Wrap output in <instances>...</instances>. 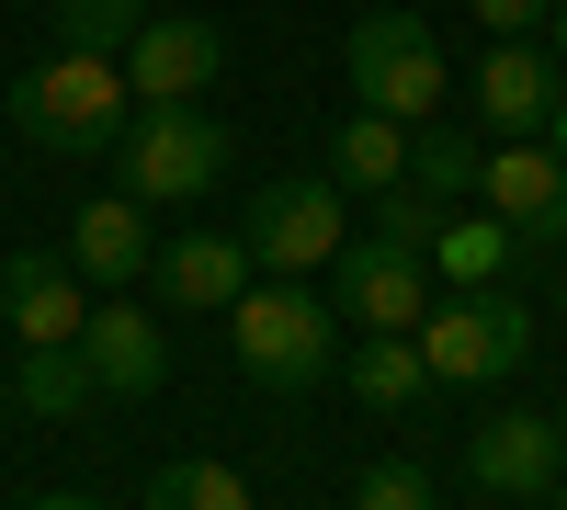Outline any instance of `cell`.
<instances>
[{"mask_svg": "<svg viewBox=\"0 0 567 510\" xmlns=\"http://www.w3.org/2000/svg\"><path fill=\"white\" fill-rule=\"evenodd\" d=\"M352 510H432V466H409V454L363 466V477H352Z\"/></svg>", "mask_w": 567, "mask_h": 510, "instance_id": "cell-23", "label": "cell"}, {"mask_svg": "<svg viewBox=\"0 0 567 510\" xmlns=\"http://www.w3.org/2000/svg\"><path fill=\"white\" fill-rule=\"evenodd\" d=\"M148 510H261L239 466H216V454H182V466L148 477Z\"/></svg>", "mask_w": 567, "mask_h": 510, "instance_id": "cell-20", "label": "cell"}, {"mask_svg": "<svg viewBox=\"0 0 567 510\" xmlns=\"http://www.w3.org/2000/svg\"><path fill=\"white\" fill-rule=\"evenodd\" d=\"M465 477L488 499H545L567 477V408H499V420L465 443Z\"/></svg>", "mask_w": 567, "mask_h": 510, "instance_id": "cell-11", "label": "cell"}, {"mask_svg": "<svg viewBox=\"0 0 567 510\" xmlns=\"http://www.w3.org/2000/svg\"><path fill=\"white\" fill-rule=\"evenodd\" d=\"M477 205L523 239V261L534 250H567V159L545 148V136H511V148L477 159Z\"/></svg>", "mask_w": 567, "mask_h": 510, "instance_id": "cell-8", "label": "cell"}, {"mask_svg": "<svg viewBox=\"0 0 567 510\" xmlns=\"http://www.w3.org/2000/svg\"><path fill=\"white\" fill-rule=\"evenodd\" d=\"M545 45H556V58H567V0H556V12H545Z\"/></svg>", "mask_w": 567, "mask_h": 510, "instance_id": "cell-28", "label": "cell"}, {"mask_svg": "<svg viewBox=\"0 0 567 510\" xmlns=\"http://www.w3.org/2000/svg\"><path fill=\"white\" fill-rule=\"evenodd\" d=\"M409 136H420V125L352 103L341 136H329V181H341V194H398V181H409Z\"/></svg>", "mask_w": 567, "mask_h": 510, "instance_id": "cell-17", "label": "cell"}, {"mask_svg": "<svg viewBox=\"0 0 567 510\" xmlns=\"http://www.w3.org/2000/svg\"><path fill=\"white\" fill-rule=\"evenodd\" d=\"M23 408H34V420H80V408H91L80 341H69V352H23Z\"/></svg>", "mask_w": 567, "mask_h": 510, "instance_id": "cell-22", "label": "cell"}, {"mask_svg": "<svg viewBox=\"0 0 567 510\" xmlns=\"http://www.w3.org/2000/svg\"><path fill=\"white\" fill-rule=\"evenodd\" d=\"M432 227H443V205H420L409 181H398V194H374V239H409V250H432Z\"/></svg>", "mask_w": 567, "mask_h": 510, "instance_id": "cell-24", "label": "cell"}, {"mask_svg": "<svg viewBox=\"0 0 567 510\" xmlns=\"http://www.w3.org/2000/svg\"><path fill=\"white\" fill-rule=\"evenodd\" d=\"M114 170H125V194L148 205V216H159V205H194V194H216V181H227V125H216L205 103H159V114L125 125Z\"/></svg>", "mask_w": 567, "mask_h": 510, "instance_id": "cell-6", "label": "cell"}, {"mask_svg": "<svg viewBox=\"0 0 567 510\" xmlns=\"http://www.w3.org/2000/svg\"><path fill=\"white\" fill-rule=\"evenodd\" d=\"M80 363H91V397H159L171 386V330H159V306H91V330H80Z\"/></svg>", "mask_w": 567, "mask_h": 510, "instance_id": "cell-13", "label": "cell"}, {"mask_svg": "<svg viewBox=\"0 0 567 510\" xmlns=\"http://www.w3.org/2000/svg\"><path fill=\"white\" fill-rule=\"evenodd\" d=\"M477 114H488L499 136H545L556 80H545V45H534V34H499L488 58H477Z\"/></svg>", "mask_w": 567, "mask_h": 510, "instance_id": "cell-15", "label": "cell"}, {"mask_svg": "<svg viewBox=\"0 0 567 510\" xmlns=\"http://www.w3.org/2000/svg\"><path fill=\"white\" fill-rule=\"evenodd\" d=\"M34 510H103V499H91V488H45Z\"/></svg>", "mask_w": 567, "mask_h": 510, "instance_id": "cell-26", "label": "cell"}, {"mask_svg": "<svg viewBox=\"0 0 567 510\" xmlns=\"http://www.w3.org/2000/svg\"><path fill=\"white\" fill-rule=\"evenodd\" d=\"M477 159H488L477 136L420 125V136H409V194H420V205H443V216H454V205H477Z\"/></svg>", "mask_w": 567, "mask_h": 510, "instance_id": "cell-19", "label": "cell"}, {"mask_svg": "<svg viewBox=\"0 0 567 510\" xmlns=\"http://www.w3.org/2000/svg\"><path fill=\"white\" fill-rule=\"evenodd\" d=\"M0 330L23 352H69L91 330V284L69 272V250H12L0 261Z\"/></svg>", "mask_w": 567, "mask_h": 510, "instance_id": "cell-10", "label": "cell"}, {"mask_svg": "<svg viewBox=\"0 0 567 510\" xmlns=\"http://www.w3.org/2000/svg\"><path fill=\"white\" fill-rule=\"evenodd\" d=\"M545 499H556V510H567V477H556V488H545Z\"/></svg>", "mask_w": 567, "mask_h": 510, "instance_id": "cell-30", "label": "cell"}, {"mask_svg": "<svg viewBox=\"0 0 567 510\" xmlns=\"http://www.w3.org/2000/svg\"><path fill=\"white\" fill-rule=\"evenodd\" d=\"M148 205L136 194H91L69 216V272H91V284H148Z\"/></svg>", "mask_w": 567, "mask_h": 510, "instance_id": "cell-14", "label": "cell"}, {"mask_svg": "<svg viewBox=\"0 0 567 510\" xmlns=\"http://www.w3.org/2000/svg\"><path fill=\"white\" fill-rule=\"evenodd\" d=\"M545 148H556V159H567V91H556V114H545Z\"/></svg>", "mask_w": 567, "mask_h": 510, "instance_id": "cell-27", "label": "cell"}, {"mask_svg": "<svg viewBox=\"0 0 567 510\" xmlns=\"http://www.w3.org/2000/svg\"><path fill=\"white\" fill-rule=\"evenodd\" d=\"M250 284H261V272H250V250L227 239V227H182V239H159V250H148V295H159V318L239 306Z\"/></svg>", "mask_w": 567, "mask_h": 510, "instance_id": "cell-12", "label": "cell"}, {"mask_svg": "<svg viewBox=\"0 0 567 510\" xmlns=\"http://www.w3.org/2000/svg\"><path fill=\"white\" fill-rule=\"evenodd\" d=\"M488 34H545V0H477Z\"/></svg>", "mask_w": 567, "mask_h": 510, "instance_id": "cell-25", "label": "cell"}, {"mask_svg": "<svg viewBox=\"0 0 567 510\" xmlns=\"http://www.w3.org/2000/svg\"><path fill=\"white\" fill-rule=\"evenodd\" d=\"M12 125L34 136L45 159H114L125 125H136V91L114 58H80V45H58V58H34L12 80Z\"/></svg>", "mask_w": 567, "mask_h": 510, "instance_id": "cell-1", "label": "cell"}, {"mask_svg": "<svg viewBox=\"0 0 567 510\" xmlns=\"http://www.w3.org/2000/svg\"><path fill=\"white\" fill-rule=\"evenodd\" d=\"M227 341H239V375L261 397H307V386L341 375V318H329V295H307V284H250L227 306Z\"/></svg>", "mask_w": 567, "mask_h": 510, "instance_id": "cell-2", "label": "cell"}, {"mask_svg": "<svg viewBox=\"0 0 567 510\" xmlns=\"http://www.w3.org/2000/svg\"><path fill=\"white\" fill-rule=\"evenodd\" d=\"M556 318H567V261H556Z\"/></svg>", "mask_w": 567, "mask_h": 510, "instance_id": "cell-29", "label": "cell"}, {"mask_svg": "<svg viewBox=\"0 0 567 510\" xmlns=\"http://www.w3.org/2000/svg\"><path fill=\"white\" fill-rule=\"evenodd\" d=\"M114 69H125V91H136V114H159V103H205V80L227 69V34H216L205 12H148Z\"/></svg>", "mask_w": 567, "mask_h": 510, "instance_id": "cell-9", "label": "cell"}, {"mask_svg": "<svg viewBox=\"0 0 567 510\" xmlns=\"http://www.w3.org/2000/svg\"><path fill=\"white\" fill-rule=\"evenodd\" d=\"M136 23H148V0H58V45H80V58H125Z\"/></svg>", "mask_w": 567, "mask_h": 510, "instance_id": "cell-21", "label": "cell"}, {"mask_svg": "<svg viewBox=\"0 0 567 510\" xmlns=\"http://www.w3.org/2000/svg\"><path fill=\"white\" fill-rule=\"evenodd\" d=\"M341 386L363 408H386V420H409L432 397V363H420V341H363V352H341Z\"/></svg>", "mask_w": 567, "mask_h": 510, "instance_id": "cell-18", "label": "cell"}, {"mask_svg": "<svg viewBox=\"0 0 567 510\" xmlns=\"http://www.w3.org/2000/svg\"><path fill=\"white\" fill-rule=\"evenodd\" d=\"M329 318H341L352 341H409L420 318H432V261H420L409 239H341V261H329Z\"/></svg>", "mask_w": 567, "mask_h": 510, "instance_id": "cell-7", "label": "cell"}, {"mask_svg": "<svg viewBox=\"0 0 567 510\" xmlns=\"http://www.w3.org/2000/svg\"><path fill=\"white\" fill-rule=\"evenodd\" d=\"M420 261H432V284H454V295H488L499 272L523 261V239H511V227H499L488 205H454V216L432 227V250H420Z\"/></svg>", "mask_w": 567, "mask_h": 510, "instance_id": "cell-16", "label": "cell"}, {"mask_svg": "<svg viewBox=\"0 0 567 510\" xmlns=\"http://www.w3.org/2000/svg\"><path fill=\"white\" fill-rule=\"evenodd\" d=\"M420 363H432V386H499V375H523V352H534V306L488 284V295H432V318H420Z\"/></svg>", "mask_w": 567, "mask_h": 510, "instance_id": "cell-5", "label": "cell"}, {"mask_svg": "<svg viewBox=\"0 0 567 510\" xmlns=\"http://www.w3.org/2000/svg\"><path fill=\"white\" fill-rule=\"evenodd\" d=\"M341 69H352V103L398 114V125H443V103H454V69H443V45H432L420 12H363Z\"/></svg>", "mask_w": 567, "mask_h": 510, "instance_id": "cell-3", "label": "cell"}, {"mask_svg": "<svg viewBox=\"0 0 567 510\" xmlns=\"http://www.w3.org/2000/svg\"><path fill=\"white\" fill-rule=\"evenodd\" d=\"M341 239H352V216H341V181H329V170H284V181H261L250 216H239V250H250V272H272V284L329 272V261H341Z\"/></svg>", "mask_w": 567, "mask_h": 510, "instance_id": "cell-4", "label": "cell"}]
</instances>
